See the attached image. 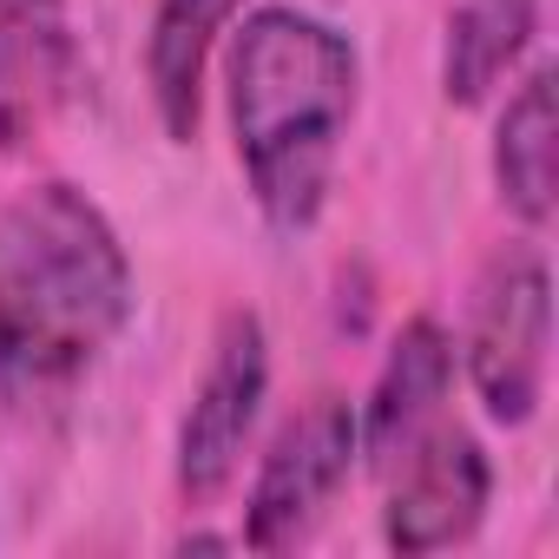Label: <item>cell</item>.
Returning <instances> with one entry per match:
<instances>
[{
    "label": "cell",
    "mask_w": 559,
    "mask_h": 559,
    "mask_svg": "<svg viewBox=\"0 0 559 559\" xmlns=\"http://www.w3.org/2000/svg\"><path fill=\"white\" fill-rule=\"evenodd\" d=\"M389 493H382V546L402 552V559H421V552H448V546H467L493 507V461L487 448L454 428V421H435L389 474H376Z\"/></svg>",
    "instance_id": "cell-6"
},
{
    "label": "cell",
    "mask_w": 559,
    "mask_h": 559,
    "mask_svg": "<svg viewBox=\"0 0 559 559\" xmlns=\"http://www.w3.org/2000/svg\"><path fill=\"white\" fill-rule=\"evenodd\" d=\"M224 112L243 191L284 237L323 224L336 165L362 106V53L310 8L263 0L224 34Z\"/></svg>",
    "instance_id": "cell-2"
},
{
    "label": "cell",
    "mask_w": 559,
    "mask_h": 559,
    "mask_svg": "<svg viewBox=\"0 0 559 559\" xmlns=\"http://www.w3.org/2000/svg\"><path fill=\"white\" fill-rule=\"evenodd\" d=\"M139 310L126 237L73 178L0 204V408L60 421Z\"/></svg>",
    "instance_id": "cell-1"
},
{
    "label": "cell",
    "mask_w": 559,
    "mask_h": 559,
    "mask_svg": "<svg viewBox=\"0 0 559 559\" xmlns=\"http://www.w3.org/2000/svg\"><path fill=\"white\" fill-rule=\"evenodd\" d=\"M250 0H152L145 21V93H152V119L171 145H191L204 126V80L211 60L224 47V34L237 27V14Z\"/></svg>",
    "instance_id": "cell-9"
},
{
    "label": "cell",
    "mask_w": 559,
    "mask_h": 559,
    "mask_svg": "<svg viewBox=\"0 0 559 559\" xmlns=\"http://www.w3.org/2000/svg\"><path fill=\"white\" fill-rule=\"evenodd\" d=\"M552 152H559V80H552V67H533L507 93V106L493 119V145H487L493 198L526 237H539L559 211V158Z\"/></svg>",
    "instance_id": "cell-10"
},
{
    "label": "cell",
    "mask_w": 559,
    "mask_h": 559,
    "mask_svg": "<svg viewBox=\"0 0 559 559\" xmlns=\"http://www.w3.org/2000/svg\"><path fill=\"white\" fill-rule=\"evenodd\" d=\"M263 402H270V330L257 310H224L171 435V480L185 507H211L237 480Z\"/></svg>",
    "instance_id": "cell-4"
},
{
    "label": "cell",
    "mask_w": 559,
    "mask_h": 559,
    "mask_svg": "<svg viewBox=\"0 0 559 559\" xmlns=\"http://www.w3.org/2000/svg\"><path fill=\"white\" fill-rule=\"evenodd\" d=\"M237 546V533H185L178 539V552H230Z\"/></svg>",
    "instance_id": "cell-12"
},
{
    "label": "cell",
    "mask_w": 559,
    "mask_h": 559,
    "mask_svg": "<svg viewBox=\"0 0 559 559\" xmlns=\"http://www.w3.org/2000/svg\"><path fill=\"white\" fill-rule=\"evenodd\" d=\"M448 395H454V336L441 317L421 310L389 336V356L369 382V402H356L362 467L389 474L435 421H448Z\"/></svg>",
    "instance_id": "cell-8"
},
{
    "label": "cell",
    "mask_w": 559,
    "mask_h": 559,
    "mask_svg": "<svg viewBox=\"0 0 559 559\" xmlns=\"http://www.w3.org/2000/svg\"><path fill=\"white\" fill-rule=\"evenodd\" d=\"M362 467V441H356V402L343 395H310L284 428L270 435V448L257 454V474L243 487V526L237 546L250 552H290L304 546L323 513L336 507V493L349 487V474Z\"/></svg>",
    "instance_id": "cell-5"
},
{
    "label": "cell",
    "mask_w": 559,
    "mask_h": 559,
    "mask_svg": "<svg viewBox=\"0 0 559 559\" xmlns=\"http://www.w3.org/2000/svg\"><path fill=\"white\" fill-rule=\"evenodd\" d=\"M73 0H0V158L34 152L80 93Z\"/></svg>",
    "instance_id": "cell-7"
},
{
    "label": "cell",
    "mask_w": 559,
    "mask_h": 559,
    "mask_svg": "<svg viewBox=\"0 0 559 559\" xmlns=\"http://www.w3.org/2000/svg\"><path fill=\"white\" fill-rule=\"evenodd\" d=\"M539 34V0H454L441 21V99L474 112L520 80Z\"/></svg>",
    "instance_id": "cell-11"
},
{
    "label": "cell",
    "mask_w": 559,
    "mask_h": 559,
    "mask_svg": "<svg viewBox=\"0 0 559 559\" xmlns=\"http://www.w3.org/2000/svg\"><path fill=\"white\" fill-rule=\"evenodd\" d=\"M454 369L467 376L493 428L513 435L539 415L546 376H552V270L533 237L480 263L467 317H461V343H454Z\"/></svg>",
    "instance_id": "cell-3"
}]
</instances>
